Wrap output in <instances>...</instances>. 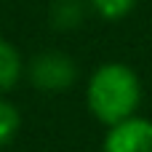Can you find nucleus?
I'll return each instance as SVG.
<instances>
[{
	"instance_id": "f257e3e1",
	"label": "nucleus",
	"mask_w": 152,
	"mask_h": 152,
	"mask_svg": "<svg viewBox=\"0 0 152 152\" xmlns=\"http://www.w3.org/2000/svg\"><path fill=\"white\" fill-rule=\"evenodd\" d=\"M142 80L134 67L123 61L99 64L86 83V107L107 128L134 118L142 107Z\"/></svg>"
},
{
	"instance_id": "423d86ee",
	"label": "nucleus",
	"mask_w": 152,
	"mask_h": 152,
	"mask_svg": "<svg viewBox=\"0 0 152 152\" xmlns=\"http://www.w3.org/2000/svg\"><path fill=\"white\" fill-rule=\"evenodd\" d=\"M136 5H139V0H88L91 13H96L99 19H104L110 24L128 19L136 11Z\"/></svg>"
},
{
	"instance_id": "7ed1b4c3",
	"label": "nucleus",
	"mask_w": 152,
	"mask_h": 152,
	"mask_svg": "<svg viewBox=\"0 0 152 152\" xmlns=\"http://www.w3.org/2000/svg\"><path fill=\"white\" fill-rule=\"evenodd\" d=\"M102 152H152V120L134 115L107 128Z\"/></svg>"
},
{
	"instance_id": "f03ea898",
	"label": "nucleus",
	"mask_w": 152,
	"mask_h": 152,
	"mask_svg": "<svg viewBox=\"0 0 152 152\" xmlns=\"http://www.w3.org/2000/svg\"><path fill=\"white\" fill-rule=\"evenodd\" d=\"M24 75L29 86L40 94H64L77 83L80 69H77V61L67 51L45 48V51H37L24 64Z\"/></svg>"
},
{
	"instance_id": "0eeeda50",
	"label": "nucleus",
	"mask_w": 152,
	"mask_h": 152,
	"mask_svg": "<svg viewBox=\"0 0 152 152\" xmlns=\"http://www.w3.org/2000/svg\"><path fill=\"white\" fill-rule=\"evenodd\" d=\"M19 131H21V112H19V107L13 102H8L5 96H0V150L13 144Z\"/></svg>"
},
{
	"instance_id": "39448f33",
	"label": "nucleus",
	"mask_w": 152,
	"mask_h": 152,
	"mask_svg": "<svg viewBox=\"0 0 152 152\" xmlns=\"http://www.w3.org/2000/svg\"><path fill=\"white\" fill-rule=\"evenodd\" d=\"M24 64L27 61L21 59V51L11 40L0 37V96H5L8 91H13L21 83Z\"/></svg>"
},
{
	"instance_id": "20e7f679",
	"label": "nucleus",
	"mask_w": 152,
	"mask_h": 152,
	"mask_svg": "<svg viewBox=\"0 0 152 152\" xmlns=\"http://www.w3.org/2000/svg\"><path fill=\"white\" fill-rule=\"evenodd\" d=\"M88 13H91L88 0H51L48 24L56 32H72V29H77L86 21Z\"/></svg>"
}]
</instances>
